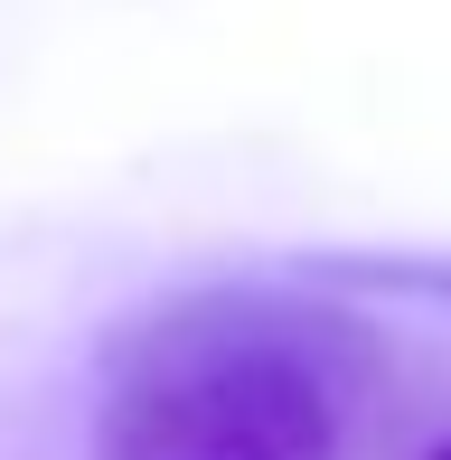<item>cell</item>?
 I'll use <instances>...</instances> for the list:
<instances>
[{
	"label": "cell",
	"mask_w": 451,
	"mask_h": 460,
	"mask_svg": "<svg viewBox=\"0 0 451 460\" xmlns=\"http://www.w3.org/2000/svg\"><path fill=\"white\" fill-rule=\"evenodd\" d=\"M330 273H367V282H395V291H442V301H451V263H433V254H367V263H330Z\"/></svg>",
	"instance_id": "obj_2"
},
{
	"label": "cell",
	"mask_w": 451,
	"mask_h": 460,
	"mask_svg": "<svg viewBox=\"0 0 451 460\" xmlns=\"http://www.w3.org/2000/svg\"><path fill=\"white\" fill-rule=\"evenodd\" d=\"M433 460H451V442H442V451H433Z\"/></svg>",
	"instance_id": "obj_3"
},
{
	"label": "cell",
	"mask_w": 451,
	"mask_h": 460,
	"mask_svg": "<svg viewBox=\"0 0 451 460\" xmlns=\"http://www.w3.org/2000/svg\"><path fill=\"white\" fill-rule=\"evenodd\" d=\"M376 394V329L320 282H198L104 339L94 460H348Z\"/></svg>",
	"instance_id": "obj_1"
}]
</instances>
